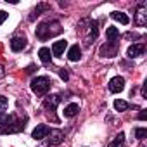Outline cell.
Returning <instances> with one entry per match:
<instances>
[{"label":"cell","instance_id":"6da1fadb","mask_svg":"<svg viewBox=\"0 0 147 147\" xmlns=\"http://www.w3.org/2000/svg\"><path fill=\"white\" fill-rule=\"evenodd\" d=\"M28 118L26 116H19L16 113L11 114H4L0 118V133L9 135V133H19L24 130Z\"/></svg>","mask_w":147,"mask_h":147},{"label":"cell","instance_id":"7a4b0ae2","mask_svg":"<svg viewBox=\"0 0 147 147\" xmlns=\"http://www.w3.org/2000/svg\"><path fill=\"white\" fill-rule=\"evenodd\" d=\"M61 31H62L61 23H59V21H55V19L43 21V23H40V24L36 26V36H38L40 40H49V38H52V36L59 35Z\"/></svg>","mask_w":147,"mask_h":147},{"label":"cell","instance_id":"3957f363","mask_svg":"<svg viewBox=\"0 0 147 147\" xmlns=\"http://www.w3.org/2000/svg\"><path fill=\"white\" fill-rule=\"evenodd\" d=\"M78 33H80V36L83 38L85 45H90V42L95 40L97 35H99L97 23H95L94 19H88V18H87V19H82L80 24H78Z\"/></svg>","mask_w":147,"mask_h":147},{"label":"cell","instance_id":"277c9868","mask_svg":"<svg viewBox=\"0 0 147 147\" xmlns=\"http://www.w3.org/2000/svg\"><path fill=\"white\" fill-rule=\"evenodd\" d=\"M50 87H52V82L47 76H36V78L31 80V90L36 95H45L50 90Z\"/></svg>","mask_w":147,"mask_h":147},{"label":"cell","instance_id":"5b68a950","mask_svg":"<svg viewBox=\"0 0 147 147\" xmlns=\"http://www.w3.org/2000/svg\"><path fill=\"white\" fill-rule=\"evenodd\" d=\"M59 102H61V95H49V97L43 100V109H45V111H47V114L52 118V121H55V123H57L59 119L55 118V114H54V113H55V107H57V104H59Z\"/></svg>","mask_w":147,"mask_h":147},{"label":"cell","instance_id":"8992f818","mask_svg":"<svg viewBox=\"0 0 147 147\" xmlns=\"http://www.w3.org/2000/svg\"><path fill=\"white\" fill-rule=\"evenodd\" d=\"M135 24L137 26H145L147 24V5L142 2L137 5V11H135V18H133Z\"/></svg>","mask_w":147,"mask_h":147},{"label":"cell","instance_id":"52a82bcc","mask_svg":"<svg viewBox=\"0 0 147 147\" xmlns=\"http://www.w3.org/2000/svg\"><path fill=\"white\" fill-rule=\"evenodd\" d=\"M118 50H119V45L116 42H107L106 45L100 47V55L102 57H114V55H118Z\"/></svg>","mask_w":147,"mask_h":147},{"label":"cell","instance_id":"ba28073f","mask_svg":"<svg viewBox=\"0 0 147 147\" xmlns=\"http://www.w3.org/2000/svg\"><path fill=\"white\" fill-rule=\"evenodd\" d=\"M144 54H145V43H133V45H130L128 50H126V55H128L130 59L140 57V55H144Z\"/></svg>","mask_w":147,"mask_h":147},{"label":"cell","instance_id":"9c48e42d","mask_svg":"<svg viewBox=\"0 0 147 147\" xmlns=\"http://www.w3.org/2000/svg\"><path fill=\"white\" fill-rule=\"evenodd\" d=\"M109 90H111L113 94H119V92H123V90H125V78H121V76H114V78L109 82Z\"/></svg>","mask_w":147,"mask_h":147},{"label":"cell","instance_id":"30bf717a","mask_svg":"<svg viewBox=\"0 0 147 147\" xmlns=\"http://www.w3.org/2000/svg\"><path fill=\"white\" fill-rule=\"evenodd\" d=\"M49 133H50V128H49L47 125H38V126L33 130L31 137H33L35 140H43V138H47Z\"/></svg>","mask_w":147,"mask_h":147},{"label":"cell","instance_id":"8fae6325","mask_svg":"<svg viewBox=\"0 0 147 147\" xmlns=\"http://www.w3.org/2000/svg\"><path fill=\"white\" fill-rule=\"evenodd\" d=\"M47 137H49V144L50 145H59L64 140V131L62 130H50V133Z\"/></svg>","mask_w":147,"mask_h":147},{"label":"cell","instance_id":"7c38bea8","mask_svg":"<svg viewBox=\"0 0 147 147\" xmlns=\"http://www.w3.org/2000/svg\"><path fill=\"white\" fill-rule=\"evenodd\" d=\"M26 38L24 36H14L12 40H11V49L14 50V52H21L24 47H26Z\"/></svg>","mask_w":147,"mask_h":147},{"label":"cell","instance_id":"4fadbf2b","mask_svg":"<svg viewBox=\"0 0 147 147\" xmlns=\"http://www.w3.org/2000/svg\"><path fill=\"white\" fill-rule=\"evenodd\" d=\"M66 49H67V42H66V40H57V42L52 45V55L61 57Z\"/></svg>","mask_w":147,"mask_h":147},{"label":"cell","instance_id":"5bb4252c","mask_svg":"<svg viewBox=\"0 0 147 147\" xmlns=\"http://www.w3.org/2000/svg\"><path fill=\"white\" fill-rule=\"evenodd\" d=\"M80 57H82V49L78 47V43L76 45H71L69 50H67V59L71 62H76V61H80Z\"/></svg>","mask_w":147,"mask_h":147},{"label":"cell","instance_id":"9a60e30c","mask_svg":"<svg viewBox=\"0 0 147 147\" xmlns=\"http://www.w3.org/2000/svg\"><path fill=\"white\" fill-rule=\"evenodd\" d=\"M47 11H50V5H49V4H38V5L31 11V14H30V21H35L38 16H42V12H47Z\"/></svg>","mask_w":147,"mask_h":147},{"label":"cell","instance_id":"2e32d148","mask_svg":"<svg viewBox=\"0 0 147 147\" xmlns=\"http://www.w3.org/2000/svg\"><path fill=\"white\" fill-rule=\"evenodd\" d=\"M78 113H80V106L75 104V102H71V104H67V106L64 107V116H66V118H75Z\"/></svg>","mask_w":147,"mask_h":147},{"label":"cell","instance_id":"e0dca14e","mask_svg":"<svg viewBox=\"0 0 147 147\" xmlns=\"http://www.w3.org/2000/svg\"><path fill=\"white\" fill-rule=\"evenodd\" d=\"M38 55H40V61H42L43 64H50V62H52V52H50V49L42 47L40 52H38Z\"/></svg>","mask_w":147,"mask_h":147},{"label":"cell","instance_id":"ac0fdd59","mask_svg":"<svg viewBox=\"0 0 147 147\" xmlns=\"http://www.w3.org/2000/svg\"><path fill=\"white\" fill-rule=\"evenodd\" d=\"M111 18H113L114 21L121 23V24H128V23H130L128 16H126L125 12H119V11H114V12H111Z\"/></svg>","mask_w":147,"mask_h":147},{"label":"cell","instance_id":"d6986e66","mask_svg":"<svg viewBox=\"0 0 147 147\" xmlns=\"http://www.w3.org/2000/svg\"><path fill=\"white\" fill-rule=\"evenodd\" d=\"M107 147H125V133L119 131V133L113 138V142H109Z\"/></svg>","mask_w":147,"mask_h":147},{"label":"cell","instance_id":"ffe728a7","mask_svg":"<svg viewBox=\"0 0 147 147\" xmlns=\"http://www.w3.org/2000/svg\"><path fill=\"white\" fill-rule=\"evenodd\" d=\"M118 36H119V30H118V28H114V26H109V28L106 30V38H107L109 42H114Z\"/></svg>","mask_w":147,"mask_h":147},{"label":"cell","instance_id":"44dd1931","mask_svg":"<svg viewBox=\"0 0 147 147\" xmlns=\"http://www.w3.org/2000/svg\"><path fill=\"white\" fill-rule=\"evenodd\" d=\"M128 107H130V104H128V102H125V100H121V99L114 100V109H116V111L123 113V111H126Z\"/></svg>","mask_w":147,"mask_h":147},{"label":"cell","instance_id":"7402d4cb","mask_svg":"<svg viewBox=\"0 0 147 147\" xmlns=\"http://www.w3.org/2000/svg\"><path fill=\"white\" fill-rule=\"evenodd\" d=\"M7 107H9V100H7V97H4V95H0V118H2V116L5 114Z\"/></svg>","mask_w":147,"mask_h":147},{"label":"cell","instance_id":"603a6c76","mask_svg":"<svg viewBox=\"0 0 147 147\" xmlns=\"http://www.w3.org/2000/svg\"><path fill=\"white\" fill-rule=\"evenodd\" d=\"M135 137H137L138 140H144V138L147 137V130H145V128H135Z\"/></svg>","mask_w":147,"mask_h":147},{"label":"cell","instance_id":"cb8c5ba5","mask_svg":"<svg viewBox=\"0 0 147 147\" xmlns=\"http://www.w3.org/2000/svg\"><path fill=\"white\" fill-rule=\"evenodd\" d=\"M59 75H61V78H62L64 82H66V80L69 78V75H67V71H66L64 67H59Z\"/></svg>","mask_w":147,"mask_h":147},{"label":"cell","instance_id":"d4e9b609","mask_svg":"<svg viewBox=\"0 0 147 147\" xmlns=\"http://www.w3.org/2000/svg\"><path fill=\"white\" fill-rule=\"evenodd\" d=\"M7 18H9V14H7L5 11H0V26H2V23H4Z\"/></svg>","mask_w":147,"mask_h":147},{"label":"cell","instance_id":"484cf974","mask_svg":"<svg viewBox=\"0 0 147 147\" xmlns=\"http://www.w3.org/2000/svg\"><path fill=\"white\" fill-rule=\"evenodd\" d=\"M145 118H147V113H145V111L142 109V111H140V114H138V119H140V121H144Z\"/></svg>","mask_w":147,"mask_h":147},{"label":"cell","instance_id":"4316f807","mask_svg":"<svg viewBox=\"0 0 147 147\" xmlns=\"http://www.w3.org/2000/svg\"><path fill=\"white\" fill-rule=\"evenodd\" d=\"M4 75H5V69H4V66H0V80L4 78Z\"/></svg>","mask_w":147,"mask_h":147}]
</instances>
